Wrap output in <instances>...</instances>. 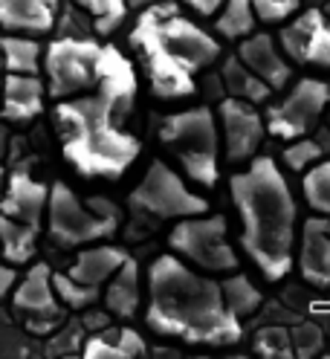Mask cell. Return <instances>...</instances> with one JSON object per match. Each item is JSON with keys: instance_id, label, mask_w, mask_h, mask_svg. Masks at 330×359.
Here are the masks:
<instances>
[{"instance_id": "d6986e66", "label": "cell", "mask_w": 330, "mask_h": 359, "mask_svg": "<svg viewBox=\"0 0 330 359\" xmlns=\"http://www.w3.org/2000/svg\"><path fill=\"white\" fill-rule=\"evenodd\" d=\"M61 0H0V29L20 35H47L55 29Z\"/></svg>"}, {"instance_id": "5b68a950", "label": "cell", "mask_w": 330, "mask_h": 359, "mask_svg": "<svg viewBox=\"0 0 330 359\" xmlns=\"http://www.w3.org/2000/svg\"><path fill=\"white\" fill-rule=\"evenodd\" d=\"M47 232L61 250H76L104 238H114L119 229V215H99L90 203L78 200L67 183H53L47 197Z\"/></svg>"}, {"instance_id": "4dcf8cb0", "label": "cell", "mask_w": 330, "mask_h": 359, "mask_svg": "<svg viewBox=\"0 0 330 359\" xmlns=\"http://www.w3.org/2000/svg\"><path fill=\"white\" fill-rule=\"evenodd\" d=\"M255 353L267 356V359H290L293 353V342H290V327H281V325H263L255 339H252Z\"/></svg>"}, {"instance_id": "f35d334b", "label": "cell", "mask_w": 330, "mask_h": 359, "mask_svg": "<svg viewBox=\"0 0 330 359\" xmlns=\"http://www.w3.org/2000/svg\"><path fill=\"white\" fill-rule=\"evenodd\" d=\"M125 4H128V9H145L151 4H160V0H125Z\"/></svg>"}, {"instance_id": "d6a6232c", "label": "cell", "mask_w": 330, "mask_h": 359, "mask_svg": "<svg viewBox=\"0 0 330 359\" xmlns=\"http://www.w3.org/2000/svg\"><path fill=\"white\" fill-rule=\"evenodd\" d=\"M81 345H84V327L78 319H70L53 330L50 342H47V353L50 356H76V353H81Z\"/></svg>"}, {"instance_id": "6da1fadb", "label": "cell", "mask_w": 330, "mask_h": 359, "mask_svg": "<svg viewBox=\"0 0 330 359\" xmlns=\"http://www.w3.org/2000/svg\"><path fill=\"white\" fill-rule=\"evenodd\" d=\"M145 325L188 345L226 348L244 339V322L226 310L220 281L200 276L174 252L157 255L148 266Z\"/></svg>"}, {"instance_id": "603a6c76", "label": "cell", "mask_w": 330, "mask_h": 359, "mask_svg": "<svg viewBox=\"0 0 330 359\" xmlns=\"http://www.w3.org/2000/svg\"><path fill=\"white\" fill-rule=\"evenodd\" d=\"M220 81H224L226 96L244 99V102H249V104H263V102L273 96L270 84L261 81L238 55L224 58V64H220Z\"/></svg>"}, {"instance_id": "8fae6325", "label": "cell", "mask_w": 330, "mask_h": 359, "mask_svg": "<svg viewBox=\"0 0 330 359\" xmlns=\"http://www.w3.org/2000/svg\"><path fill=\"white\" fill-rule=\"evenodd\" d=\"M330 104V87L322 79L304 76L298 79L290 93L284 96L281 102L267 107V116H263V125L273 137L290 142L298 137H307L322 119V114Z\"/></svg>"}, {"instance_id": "3957f363", "label": "cell", "mask_w": 330, "mask_h": 359, "mask_svg": "<svg viewBox=\"0 0 330 359\" xmlns=\"http://www.w3.org/2000/svg\"><path fill=\"white\" fill-rule=\"evenodd\" d=\"M130 114L102 90L58 99L55 128L61 151L81 177L119 180L139 156V140L125 128Z\"/></svg>"}, {"instance_id": "d590c367", "label": "cell", "mask_w": 330, "mask_h": 359, "mask_svg": "<svg viewBox=\"0 0 330 359\" xmlns=\"http://www.w3.org/2000/svg\"><path fill=\"white\" fill-rule=\"evenodd\" d=\"M78 322H81V327H84V330H96V333H99V330H104V327H107V322H110V313H107L104 307H102V310L84 307Z\"/></svg>"}, {"instance_id": "9c48e42d", "label": "cell", "mask_w": 330, "mask_h": 359, "mask_svg": "<svg viewBox=\"0 0 330 359\" xmlns=\"http://www.w3.org/2000/svg\"><path fill=\"white\" fill-rule=\"evenodd\" d=\"M130 209L153 215L157 220H180L191 215H206L209 200L191 191L183 177L168 168L163 160H153L145 171V177L137 183V189L128 197Z\"/></svg>"}, {"instance_id": "4316f807", "label": "cell", "mask_w": 330, "mask_h": 359, "mask_svg": "<svg viewBox=\"0 0 330 359\" xmlns=\"http://www.w3.org/2000/svg\"><path fill=\"white\" fill-rule=\"evenodd\" d=\"M217 20H214V29L220 38L226 41H240L255 32L258 27V18L252 12L249 0H224V9H217Z\"/></svg>"}, {"instance_id": "277c9868", "label": "cell", "mask_w": 330, "mask_h": 359, "mask_svg": "<svg viewBox=\"0 0 330 359\" xmlns=\"http://www.w3.org/2000/svg\"><path fill=\"white\" fill-rule=\"evenodd\" d=\"M160 142L174 154L191 183L214 189L220 180V133L209 104L168 114L160 122Z\"/></svg>"}, {"instance_id": "5bb4252c", "label": "cell", "mask_w": 330, "mask_h": 359, "mask_svg": "<svg viewBox=\"0 0 330 359\" xmlns=\"http://www.w3.org/2000/svg\"><path fill=\"white\" fill-rule=\"evenodd\" d=\"M220 128H224V148H226V160L229 163H249L258 154L267 125L263 116L258 114V107L235 99V96H224L217 99V114Z\"/></svg>"}, {"instance_id": "cb8c5ba5", "label": "cell", "mask_w": 330, "mask_h": 359, "mask_svg": "<svg viewBox=\"0 0 330 359\" xmlns=\"http://www.w3.org/2000/svg\"><path fill=\"white\" fill-rule=\"evenodd\" d=\"M35 250H38V226L0 215V255H4V261L12 266H24L35 258Z\"/></svg>"}, {"instance_id": "1f68e13d", "label": "cell", "mask_w": 330, "mask_h": 359, "mask_svg": "<svg viewBox=\"0 0 330 359\" xmlns=\"http://www.w3.org/2000/svg\"><path fill=\"white\" fill-rule=\"evenodd\" d=\"M53 287H55V296L64 307L70 310H84V307H93L102 293H96V290H87L81 287L78 281H73L67 273H53Z\"/></svg>"}, {"instance_id": "2e32d148", "label": "cell", "mask_w": 330, "mask_h": 359, "mask_svg": "<svg viewBox=\"0 0 330 359\" xmlns=\"http://www.w3.org/2000/svg\"><path fill=\"white\" fill-rule=\"evenodd\" d=\"M238 43H240V47H238L235 55L244 61L261 81H267L273 93H275V90H284V87L290 84V79H293L290 58L281 53V47L273 41V35L252 32L247 38H240Z\"/></svg>"}, {"instance_id": "484cf974", "label": "cell", "mask_w": 330, "mask_h": 359, "mask_svg": "<svg viewBox=\"0 0 330 359\" xmlns=\"http://www.w3.org/2000/svg\"><path fill=\"white\" fill-rule=\"evenodd\" d=\"M220 296H224V304H226V310L232 313L235 319H249V316H255V313L261 310V304H263V296H261V290L244 276V273H229V278H224L220 281Z\"/></svg>"}, {"instance_id": "d4e9b609", "label": "cell", "mask_w": 330, "mask_h": 359, "mask_svg": "<svg viewBox=\"0 0 330 359\" xmlns=\"http://www.w3.org/2000/svg\"><path fill=\"white\" fill-rule=\"evenodd\" d=\"M41 43L32 35L4 32L0 35V67L6 73H38L41 70Z\"/></svg>"}, {"instance_id": "7402d4cb", "label": "cell", "mask_w": 330, "mask_h": 359, "mask_svg": "<svg viewBox=\"0 0 330 359\" xmlns=\"http://www.w3.org/2000/svg\"><path fill=\"white\" fill-rule=\"evenodd\" d=\"M145 353H148V345L139 330L104 327V330L93 333L90 339H84L78 356H84V359H137Z\"/></svg>"}, {"instance_id": "836d02e7", "label": "cell", "mask_w": 330, "mask_h": 359, "mask_svg": "<svg viewBox=\"0 0 330 359\" xmlns=\"http://www.w3.org/2000/svg\"><path fill=\"white\" fill-rule=\"evenodd\" d=\"M290 342H293V353L301 359H310L316 353H322L324 348V330L316 322H298L290 330Z\"/></svg>"}, {"instance_id": "7c38bea8", "label": "cell", "mask_w": 330, "mask_h": 359, "mask_svg": "<svg viewBox=\"0 0 330 359\" xmlns=\"http://www.w3.org/2000/svg\"><path fill=\"white\" fill-rule=\"evenodd\" d=\"M12 307L27 319V330L35 336H50L64 322V304L55 296L50 264H32L27 276L15 281Z\"/></svg>"}, {"instance_id": "e575fe53", "label": "cell", "mask_w": 330, "mask_h": 359, "mask_svg": "<svg viewBox=\"0 0 330 359\" xmlns=\"http://www.w3.org/2000/svg\"><path fill=\"white\" fill-rule=\"evenodd\" d=\"M249 4L261 24H284L298 12L301 0H249Z\"/></svg>"}, {"instance_id": "52a82bcc", "label": "cell", "mask_w": 330, "mask_h": 359, "mask_svg": "<svg viewBox=\"0 0 330 359\" xmlns=\"http://www.w3.org/2000/svg\"><path fill=\"white\" fill-rule=\"evenodd\" d=\"M99 53L102 43L93 38L61 35L41 53L43 73H47V96L70 99L78 93H90L99 81Z\"/></svg>"}, {"instance_id": "7a4b0ae2", "label": "cell", "mask_w": 330, "mask_h": 359, "mask_svg": "<svg viewBox=\"0 0 330 359\" xmlns=\"http://www.w3.org/2000/svg\"><path fill=\"white\" fill-rule=\"evenodd\" d=\"M229 197L240 215V246L258 273L278 284L293 269L298 206L273 156H252L229 177Z\"/></svg>"}, {"instance_id": "f546056e", "label": "cell", "mask_w": 330, "mask_h": 359, "mask_svg": "<svg viewBox=\"0 0 330 359\" xmlns=\"http://www.w3.org/2000/svg\"><path fill=\"white\" fill-rule=\"evenodd\" d=\"M327 133L322 130V137H313V140H307V137H298V140H290V145L284 148V163H287L290 171H304V168H310L313 163H319L324 151H327Z\"/></svg>"}, {"instance_id": "74e56055", "label": "cell", "mask_w": 330, "mask_h": 359, "mask_svg": "<svg viewBox=\"0 0 330 359\" xmlns=\"http://www.w3.org/2000/svg\"><path fill=\"white\" fill-rule=\"evenodd\" d=\"M183 6H188L191 12H197V15H203V18H212L220 6H224V0H180Z\"/></svg>"}, {"instance_id": "ab89813d", "label": "cell", "mask_w": 330, "mask_h": 359, "mask_svg": "<svg viewBox=\"0 0 330 359\" xmlns=\"http://www.w3.org/2000/svg\"><path fill=\"white\" fill-rule=\"evenodd\" d=\"M324 15H327V18H330V6H327V12H324Z\"/></svg>"}, {"instance_id": "4fadbf2b", "label": "cell", "mask_w": 330, "mask_h": 359, "mask_svg": "<svg viewBox=\"0 0 330 359\" xmlns=\"http://www.w3.org/2000/svg\"><path fill=\"white\" fill-rule=\"evenodd\" d=\"M278 47L296 64L330 70V18L322 9H304L278 32Z\"/></svg>"}, {"instance_id": "8d00e7d4", "label": "cell", "mask_w": 330, "mask_h": 359, "mask_svg": "<svg viewBox=\"0 0 330 359\" xmlns=\"http://www.w3.org/2000/svg\"><path fill=\"white\" fill-rule=\"evenodd\" d=\"M15 281H18V269L12 264H0V302L15 290Z\"/></svg>"}, {"instance_id": "f1b7e54d", "label": "cell", "mask_w": 330, "mask_h": 359, "mask_svg": "<svg viewBox=\"0 0 330 359\" xmlns=\"http://www.w3.org/2000/svg\"><path fill=\"white\" fill-rule=\"evenodd\" d=\"M73 4L90 15L93 32H99V35H110L114 29H119L128 15L125 0H73Z\"/></svg>"}, {"instance_id": "ba28073f", "label": "cell", "mask_w": 330, "mask_h": 359, "mask_svg": "<svg viewBox=\"0 0 330 359\" xmlns=\"http://www.w3.org/2000/svg\"><path fill=\"white\" fill-rule=\"evenodd\" d=\"M142 15L151 20L153 32L163 41V47L177 58L188 73L209 70L214 61H220V41L206 32L203 27H197L194 20L183 18L174 6V0H160L142 9Z\"/></svg>"}, {"instance_id": "44dd1931", "label": "cell", "mask_w": 330, "mask_h": 359, "mask_svg": "<svg viewBox=\"0 0 330 359\" xmlns=\"http://www.w3.org/2000/svg\"><path fill=\"white\" fill-rule=\"evenodd\" d=\"M102 299L104 310L116 319H134L139 302H142V276H139V264L137 258H125L122 266L110 276L102 287Z\"/></svg>"}, {"instance_id": "8992f818", "label": "cell", "mask_w": 330, "mask_h": 359, "mask_svg": "<svg viewBox=\"0 0 330 359\" xmlns=\"http://www.w3.org/2000/svg\"><path fill=\"white\" fill-rule=\"evenodd\" d=\"M168 246L174 255H180L186 264L206 269V273H235L238 252L232 250L226 235V217L224 215H191L180 217L168 232Z\"/></svg>"}, {"instance_id": "83f0119b", "label": "cell", "mask_w": 330, "mask_h": 359, "mask_svg": "<svg viewBox=\"0 0 330 359\" xmlns=\"http://www.w3.org/2000/svg\"><path fill=\"white\" fill-rule=\"evenodd\" d=\"M301 194L316 215L330 217V156H322L319 163L304 168Z\"/></svg>"}, {"instance_id": "ffe728a7", "label": "cell", "mask_w": 330, "mask_h": 359, "mask_svg": "<svg viewBox=\"0 0 330 359\" xmlns=\"http://www.w3.org/2000/svg\"><path fill=\"white\" fill-rule=\"evenodd\" d=\"M125 258H128V252L122 250V246H110V243H99L96 241V243H87L84 250L76 255L73 266L67 269V276L73 281H78L81 287L102 293L104 281L122 266Z\"/></svg>"}, {"instance_id": "e0dca14e", "label": "cell", "mask_w": 330, "mask_h": 359, "mask_svg": "<svg viewBox=\"0 0 330 359\" xmlns=\"http://www.w3.org/2000/svg\"><path fill=\"white\" fill-rule=\"evenodd\" d=\"M298 273L310 287L330 290V217L316 215L304 220L298 246Z\"/></svg>"}, {"instance_id": "9a60e30c", "label": "cell", "mask_w": 330, "mask_h": 359, "mask_svg": "<svg viewBox=\"0 0 330 359\" xmlns=\"http://www.w3.org/2000/svg\"><path fill=\"white\" fill-rule=\"evenodd\" d=\"M47 84L38 73H6L0 81V116L15 125H27L43 114Z\"/></svg>"}, {"instance_id": "30bf717a", "label": "cell", "mask_w": 330, "mask_h": 359, "mask_svg": "<svg viewBox=\"0 0 330 359\" xmlns=\"http://www.w3.org/2000/svg\"><path fill=\"white\" fill-rule=\"evenodd\" d=\"M130 47L139 53L145 76L151 81V93L160 102H177V99H188L197 93L194 73H188L186 67L163 47V41L157 38V32H153L151 20L145 15H139L134 32H130Z\"/></svg>"}, {"instance_id": "ac0fdd59", "label": "cell", "mask_w": 330, "mask_h": 359, "mask_svg": "<svg viewBox=\"0 0 330 359\" xmlns=\"http://www.w3.org/2000/svg\"><path fill=\"white\" fill-rule=\"evenodd\" d=\"M47 197H50L47 183H38L29 171L18 168L12 171L6 194L0 200V215L29 223V226H41V217L47 212Z\"/></svg>"}, {"instance_id": "60d3db41", "label": "cell", "mask_w": 330, "mask_h": 359, "mask_svg": "<svg viewBox=\"0 0 330 359\" xmlns=\"http://www.w3.org/2000/svg\"><path fill=\"white\" fill-rule=\"evenodd\" d=\"M327 110H330V104H327Z\"/></svg>"}]
</instances>
